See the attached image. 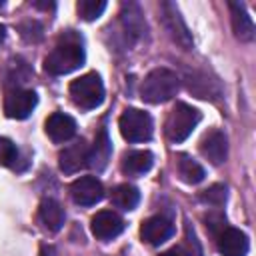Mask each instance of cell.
I'll return each instance as SVG.
<instances>
[{
  "instance_id": "obj_18",
  "label": "cell",
  "mask_w": 256,
  "mask_h": 256,
  "mask_svg": "<svg viewBox=\"0 0 256 256\" xmlns=\"http://www.w3.org/2000/svg\"><path fill=\"white\" fill-rule=\"evenodd\" d=\"M110 154H112V142L108 138V132L100 130L96 140H94V144H92V148H88V164L86 166H90L92 170L100 172V170L106 168V164L110 160Z\"/></svg>"
},
{
  "instance_id": "obj_2",
  "label": "cell",
  "mask_w": 256,
  "mask_h": 256,
  "mask_svg": "<svg viewBox=\"0 0 256 256\" xmlns=\"http://www.w3.org/2000/svg\"><path fill=\"white\" fill-rule=\"evenodd\" d=\"M178 84L180 78L176 72H172L170 68H154L142 80L140 96L148 104H162L172 100V96H176Z\"/></svg>"
},
{
  "instance_id": "obj_9",
  "label": "cell",
  "mask_w": 256,
  "mask_h": 256,
  "mask_svg": "<svg viewBox=\"0 0 256 256\" xmlns=\"http://www.w3.org/2000/svg\"><path fill=\"white\" fill-rule=\"evenodd\" d=\"M216 244L222 256H246L248 254V236L232 226H222L216 232Z\"/></svg>"
},
{
  "instance_id": "obj_21",
  "label": "cell",
  "mask_w": 256,
  "mask_h": 256,
  "mask_svg": "<svg viewBox=\"0 0 256 256\" xmlns=\"http://www.w3.org/2000/svg\"><path fill=\"white\" fill-rule=\"evenodd\" d=\"M76 8H78V14L82 20L92 22L102 16V12L106 10V2L104 0H80Z\"/></svg>"
},
{
  "instance_id": "obj_16",
  "label": "cell",
  "mask_w": 256,
  "mask_h": 256,
  "mask_svg": "<svg viewBox=\"0 0 256 256\" xmlns=\"http://www.w3.org/2000/svg\"><path fill=\"white\" fill-rule=\"evenodd\" d=\"M64 208L54 198H44L38 208V220L48 232H58L64 226Z\"/></svg>"
},
{
  "instance_id": "obj_26",
  "label": "cell",
  "mask_w": 256,
  "mask_h": 256,
  "mask_svg": "<svg viewBox=\"0 0 256 256\" xmlns=\"http://www.w3.org/2000/svg\"><path fill=\"white\" fill-rule=\"evenodd\" d=\"M4 38H6V28H4L2 24H0V44L4 42Z\"/></svg>"
},
{
  "instance_id": "obj_27",
  "label": "cell",
  "mask_w": 256,
  "mask_h": 256,
  "mask_svg": "<svg viewBox=\"0 0 256 256\" xmlns=\"http://www.w3.org/2000/svg\"><path fill=\"white\" fill-rule=\"evenodd\" d=\"M0 8H2V2H0Z\"/></svg>"
},
{
  "instance_id": "obj_15",
  "label": "cell",
  "mask_w": 256,
  "mask_h": 256,
  "mask_svg": "<svg viewBox=\"0 0 256 256\" xmlns=\"http://www.w3.org/2000/svg\"><path fill=\"white\" fill-rule=\"evenodd\" d=\"M228 8H230V20H232L234 36L242 42H250L254 38V22H252V16L248 14L246 6L240 2H230Z\"/></svg>"
},
{
  "instance_id": "obj_3",
  "label": "cell",
  "mask_w": 256,
  "mask_h": 256,
  "mask_svg": "<svg viewBox=\"0 0 256 256\" xmlns=\"http://www.w3.org/2000/svg\"><path fill=\"white\" fill-rule=\"evenodd\" d=\"M68 92H70L72 102L82 110H92L100 106L104 100V86L96 72H88L72 80Z\"/></svg>"
},
{
  "instance_id": "obj_24",
  "label": "cell",
  "mask_w": 256,
  "mask_h": 256,
  "mask_svg": "<svg viewBox=\"0 0 256 256\" xmlns=\"http://www.w3.org/2000/svg\"><path fill=\"white\" fill-rule=\"evenodd\" d=\"M160 256H188V252H186L184 248H180V246H174V248H170V250L162 252Z\"/></svg>"
},
{
  "instance_id": "obj_4",
  "label": "cell",
  "mask_w": 256,
  "mask_h": 256,
  "mask_svg": "<svg viewBox=\"0 0 256 256\" xmlns=\"http://www.w3.org/2000/svg\"><path fill=\"white\" fill-rule=\"evenodd\" d=\"M200 118L202 116H200V112L196 108H192L190 104L178 102L170 110V114L166 118V124H164V130H166L168 140L170 142H182V140H186L192 134V130L198 126Z\"/></svg>"
},
{
  "instance_id": "obj_13",
  "label": "cell",
  "mask_w": 256,
  "mask_h": 256,
  "mask_svg": "<svg viewBox=\"0 0 256 256\" xmlns=\"http://www.w3.org/2000/svg\"><path fill=\"white\" fill-rule=\"evenodd\" d=\"M172 234H174V226H172V222H170L168 218H164V216H152V218L144 220L142 226H140V236H142V240L148 242V244H152V246L164 244Z\"/></svg>"
},
{
  "instance_id": "obj_14",
  "label": "cell",
  "mask_w": 256,
  "mask_h": 256,
  "mask_svg": "<svg viewBox=\"0 0 256 256\" xmlns=\"http://www.w3.org/2000/svg\"><path fill=\"white\" fill-rule=\"evenodd\" d=\"M46 134L52 142H68L76 134V122L64 112H54L46 120Z\"/></svg>"
},
{
  "instance_id": "obj_12",
  "label": "cell",
  "mask_w": 256,
  "mask_h": 256,
  "mask_svg": "<svg viewBox=\"0 0 256 256\" xmlns=\"http://www.w3.org/2000/svg\"><path fill=\"white\" fill-rule=\"evenodd\" d=\"M86 164H88V144L82 138L76 140L74 144H68L58 154V166L64 174H74Z\"/></svg>"
},
{
  "instance_id": "obj_5",
  "label": "cell",
  "mask_w": 256,
  "mask_h": 256,
  "mask_svg": "<svg viewBox=\"0 0 256 256\" xmlns=\"http://www.w3.org/2000/svg\"><path fill=\"white\" fill-rule=\"evenodd\" d=\"M118 128L122 138L128 142H146L152 138L154 132L150 114L138 108H126L118 120Z\"/></svg>"
},
{
  "instance_id": "obj_23",
  "label": "cell",
  "mask_w": 256,
  "mask_h": 256,
  "mask_svg": "<svg viewBox=\"0 0 256 256\" xmlns=\"http://www.w3.org/2000/svg\"><path fill=\"white\" fill-rule=\"evenodd\" d=\"M18 160V150L8 138H0V164L14 166Z\"/></svg>"
},
{
  "instance_id": "obj_7",
  "label": "cell",
  "mask_w": 256,
  "mask_h": 256,
  "mask_svg": "<svg viewBox=\"0 0 256 256\" xmlns=\"http://www.w3.org/2000/svg\"><path fill=\"white\" fill-rule=\"evenodd\" d=\"M70 196L80 206H92L104 198V186L96 176H80L70 184Z\"/></svg>"
},
{
  "instance_id": "obj_6",
  "label": "cell",
  "mask_w": 256,
  "mask_h": 256,
  "mask_svg": "<svg viewBox=\"0 0 256 256\" xmlns=\"http://www.w3.org/2000/svg\"><path fill=\"white\" fill-rule=\"evenodd\" d=\"M160 12H162V24L168 32V36L178 44L182 46L184 50H190L194 40H192V34L184 22V18L180 16L178 8L172 4V2H162L160 4Z\"/></svg>"
},
{
  "instance_id": "obj_8",
  "label": "cell",
  "mask_w": 256,
  "mask_h": 256,
  "mask_svg": "<svg viewBox=\"0 0 256 256\" xmlns=\"http://www.w3.org/2000/svg\"><path fill=\"white\" fill-rule=\"evenodd\" d=\"M36 102H38L36 92L18 88V90L8 92V96L4 100V112H6L8 118L22 120V118L30 116V112L36 108Z\"/></svg>"
},
{
  "instance_id": "obj_19",
  "label": "cell",
  "mask_w": 256,
  "mask_h": 256,
  "mask_svg": "<svg viewBox=\"0 0 256 256\" xmlns=\"http://www.w3.org/2000/svg\"><path fill=\"white\" fill-rule=\"evenodd\" d=\"M112 204L116 208H122V210H134L138 200H140V192L136 186L132 184H118L114 190H112Z\"/></svg>"
},
{
  "instance_id": "obj_11",
  "label": "cell",
  "mask_w": 256,
  "mask_h": 256,
  "mask_svg": "<svg viewBox=\"0 0 256 256\" xmlns=\"http://www.w3.org/2000/svg\"><path fill=\"white\" fill-rule=\"evenodd\" d=\"M90 230L98 240H112L124 230L122 218L112 210L96 212L90 220Z\"/></svg>"
},
{
  "instance_id": "obj_10",
  "label": "cell",
  "mask_w": 256,
  "mask_h": 256,
  "mask_svg": "<svg viewBox=\"0 0 256 256\" xmlns=\"http://www.w3.org/2000/svg\"><path fill=\"white\" fill-rule=\"evenodd\" d=\"M200 154L214 166H220L222 162H226V156H228V138H226V134L218 128L206 132L200 140Z\"/></svg>"
},
{
  "instance_id": "obj_20",
  "label": "cell",
  "mask_w": 256,
  "mask_h": 256,
  "mask_svg": "<svg viewBox=\"0 0 256 256\" xmlns=\"http://www.w3.org/2000/svg\"><path fill=\"white\" fill-rule=\"evenodd\" d=\"M178 174H180V178H182L186 184H198V182H202L204 176H206L204 168H202L194 158H190V156H186V154H182V156L178 158Z\"/></svg>"
},
{
  "instance_id": "obj_1",
  "label": "cell",
  "mask_w": 256,
  "mask_h": 256,
  "mask_svg": "<svg viewBox=\"0 0 256 256\" xmlns=\"http://www.w3.org/2000/svg\"><path fill=\"white\" fill-rule=\"evenodd\" d=\"M84 64V48L78 38L62 36V40L52 48V52L44 60V68L50 74L62 76L68 72H74Z\"/></svg>"
},
{
  "instance_id": "obj_25",
  "label": "cell",
  "mask_w": 256,
  "mask_h": 256,
  "mask_svg": "<svg viewBox=\"0 0 256 256\" xmlns=\"http://www.w3.org/2000/svg\"><path fill=\"white\" fill-rule=\"evenodd\" d=\"M40 256H58V252L52 244H42L40 246Z\"/></svg>"
},
{
  "instance_id": "obj_22",
  "label": "cell",
  "mask_w": 256,
  "mask_h": 256,
  "mask_svg": "<svg viewBox=\"0 0 256 256\" xmlns=\"http://www.w3.org/2000/svg\"><path fill=\"white\" fill-rule=\"evenodd\" d=\"M200 200L206 204H212V206H222L226 202V186H222V184L210 186L208 190H204L200 194Z\"/></svg>"
},
{
  "instance_id": "obj_17",
  "label": "cell",
  "mask_w": 256,
  "mask_h": 256,
  "mask_svg": "<svg viewBox=\"0 0 256 256\" xmlns=\"http://www.w3.org/2000/svg\"><path fill=\"white\" fill-rule=\"evenodd\" d=\"M154 164V156L150 150H130L122 156L120 168L128 176H140L146 174Z\"/></svg>"
}]
</instances>
